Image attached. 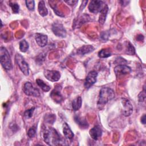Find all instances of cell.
Listing matches in <instances>:
<instances>
[{"instance_id":"obj_1","label":"cell","mask_w":146,"mask_h":146,"mask_svg":"<svg viewBox=\"0 0 146 146\" xmlns=\"http://www.w3.org/2000/svg\"><path fill=\"white\" fill-rule=\"evenodd\" d=\"M43 139L44 142L49 145H62V138L56 129L53 128L44 129L43 132Z\"/></svg>"},{"instance_id":"obj_2","label":"cell","mask_w":146,"mask_h":146,"mask_svg":"<svg viewBox=\"0 0 146 146\" xmlns=\"http://www.w3.org/2000/svg\"><path fill=\"white\" fill-rule=\"evenodd\" d=\"M114 91L108 87L102 88L99 92L98 105L99 107L105 105L109 101L115 98Z\"/></svg>"},{"instance_id":"obj_3","label":"cell","mask_w":146,"mask_h":146,"mask_svg":"<svg viewBox=\"0 0 146 146\" xmlns=\"http://www.w3.org/2000/svg\"><path fill=\"white\" fill-rule=\"evenodd\" d=\"M0 60L2 67L6 70H10L13 66L10 54L7 49L1 46L0 48Z\"/></svg>"},{"instance_id":"obj_4","label":"cell","mask_w":146,"mask_h":146,"mask_svg":"<svg viewBox=\"0 0 146 146\" xmlns=\"http://www.w3.org/2000/svg\"><path fill=\"white\" fill-rule=\"evenodd\" d=\"M15 60L22 72L25 76H28L29 74V66L24 58L21 54L17 53L15 56Z\"/></svg>"},{"instance_id":"obj_5","label":"cell","mask_w":146,"mask_h":146,"mask_svg":"<svg viewBox=\"0 0 146 146\" xmlns=\"http://www.w3.org/2000/svg\"><path fill=\"white\" fill-rule=\"evenodd\" d=\"M23 90L24 93L30 96L39 97L40 96V93L38 88L34 87L31 83L27 82L24 84Z\"/></svg>"},{"instance_id":"obj_6","label":"cell","mask_w":146,"mask_h":146,"mask_svg":"<svg viewBox=\"0 0 146 146\" xmlns=\"http://www.w3.org/2000/svg\"><path fill=\"white\" fill-rule=\"evenodd\" d=\"M105 5L106 4H104V2L102 1L93 0L90 2L88 8L91 13L97 14L98 13L101 11Z\"/></svg>"},{"instance_id":"obj_7","label":"cell","mask_w":146,"mask_h":146,"mask_svg":"<svg viewBox=\"0 0 146 146\" xmlns=\"http://www.w3.org/2000/svg\"><path fill=\"white\" fill-rule=\"evenodd\" d=\"M51 29L53 33L56 36L60 38H65L66 36V30L62 24L58 22H54L52 25Z\"/></svg>"},{"instance_id":"obj_8","label":"cell","mask_w":146,"mask_h":146,"mask_svg":"<svg viewBox=\"0 0 146 146\" xmlns=\"http://www.w3.org/2000/svg\"><path fill=\"white\" fill-rule=\"evenodd\" d=\"M122 106L123 107L122 113L125 116H130L133 112V106L130 101L126 99L122 98L121 99Z\"/></svg>"},{"instance_id":"obj_9","label":"cell","mask_w":146,"mask_h":146,"mask_svg":"<svg viewBox=\"0 0 146 146\" xmlns=\"http://www.w3.org/2000/svg\"><path fill=\"white\" fill-rule=\"evenodd\" d=\"M98 72L96 71H90L86 78L84 82V87L86 88H90L95 83H96L97 80Z\"/></svg>"},{"instance_id":"obj_10","label":"cell","mask_w":146,"mask_h":146,"mask_svg":"<svg viewBox=\"0 0 146 146\" xmlns=\"http://www.w3.org/2000/svg\"><path fill=\"white\" fill-rule=\"evenodd\" d=\"M44 76L46 78L51 82H57L60 78V74L56 70H45L43 72Z\"/></svg>"},{"instance_id":"obj_11","label":"cell","mask_w":146,"mask_h":146,"mask_svg":"<svg viewBox=\"0 0 146 146\" xmlns=\"http://www.w3.org/2000/svg\"><path fill=\"white\" fill-rule=\"evenodd\" d=\"M114 72L117 76L128 74L131 72V68L124 64H119L114 68Z\"/></svg>"},{"instance_id":"obj_12","label":"cell","mask_w":146,"mask_h":146,"mask_svg":"<svg viewBox=\"0 0 146 146\" xmlns=\"http://www.w3.org/2000/svg\"><path fill=\"white\" fill-rule=\"evenodd\" d=\"M61 87L58 86L56 87L50 93V97L51 99L57 103H60L63 101V96L60 92Z\"/></svg>"},{"instance_id":"obj_13","label":"cell","mask_w":146,"mask_h":146,"mask_svg":"<svg viewBox=\"0 0 146 146\" xmlns=\"http://www.w3.org/2000/svg\"><path fill=\"white\" fill-rule=\"evenodd\" d=\"M89 134L92 139H93L95 140H98L102 136V130L100 127L97 125L94 126L90 130Z\"/></svg>"},{"instance_id":"obj_14","label":"cell","mask_w":146,"mask_h":146,"mask_svg":"<svg viewBox=\"0 0 146 146\" xmlns=\"http://www.w3.org/2000/svg\"><path fill=\"white\" fill-rule=\"evenodd\" d=\"M35 40L39 47H43L47 44L48 38L46 35L36 33L35 34Z\"/></svg>"},{"instance_id":"obj_15","label":"cell","mask_w":146,"mask_h":146,"mask_svg":"<svg viewBox=\"0 0 146 146\" xmlns=\"http://www.w3.org/2000/svg\"><path fill=\"white\" fill-rule=\"evenodd\" d=\"M95 48L92 45H84L79 47L77 50V54L80 55H84L86 54H88L91 52H92L94 50Z\"/></svg>"},{"instance_id":"obj_16","label":"cell","mask_w":146,"mask_h":146,"mask_svg":"<svg viewBox=\"0 0 146 146\" xmlns=\"http://www.w3.org/2000/svg\"><path fill=\"white\" fill-rule=\"evenodd\" d=\"M63 132L66 139L72 140L74 138V134L71 131L70 126L66 123H64L63 124Z\"/></svg>"},{"instance_id":"obj_17","label":"cell","mask_w":146,"mask_h":146,"mask_svg":"<svg viewBox=\"0 0 146 146\" xmlns=\"http://www.w3.org/2000/svg\"><path fill=\"white\" fill-rule=\"evenodd\" d=\"M74 120L81 128H87L88 127V124L86 119L80 117L78 115H76L75 116Z\"/></svg>"},{"instance_id":"obj_18","label":"cell","mask_w":146,"mask_h":146,"mask_svg":"<svg viewBox=\"0 0 146 146\" xmlns=\"http://www.w3.org/2000/svg\"><path fill=\"white\" fill-rule=\"evenodd\" d=\"M108 11V7L107 5L106 4L104 5V7L103 8V9L100 12V14L99 21H98L100 25H103L104 23V22L106 21V19Z\"/></svg>"},{"instance_id":"obj_19","label":"cell","mask_w":146,"mask_h":146,"mask_svg":"<svg viewBox=\"0 0 146 146\" xmlns=\"http://www.w3.org/2000/svg\"><path fill=\"white\" fill-rule=\"evenodd\" d=\"M38 12L39 14L42 17H45L48 14V10L45 6V3L44 1H39L38 3Z\"/></svg>"},{"instance_id":"obj_20","label":"cell","mask_w":146,"mask_h":146,"mask_svg":"<svg viewBox=\"0 0 146 146\" xmlns=\"http://www.w3.org/2000/svg\"><path fill=\"white\" fill-rule=\"evenodd\" d=\"M82 104V99L80 96L76 97L75 99H74L72 102V107L74 111L79 110Z\"/></svg>"},{"instance_id":"obj_21","label":"cell","mask_w":146,"mask_h":146,"mask_svg":"<svg viewBox=\"0 0 146 146\" xmlns=\"http://www.w3.org/2000/svg\"><path fill=\"white\" fill-rule=\"evenodd\" d=\"M36 83L44 92H48L50 90V87L40 79H36Z\"/></svg>"},{"instance_id":"obj_22","label":"cell","mask_w":146,"mask_h":146,"mask_svg":"<svg viewBox=\"0 0 146 146\" xmlns=\"http://www.w3.org/2000/svg\"><path fill=\"white\" fill-rule=\"evenodd\" d=\"M56 120V116L53 113H47L44 116V120L47 124H52Z\"/></svg>"},{"instance_id":"obj_23","label":"cell","mask_w":146,"mask_h":146,"mask_svg":"<svg viewBox=\"0 0 146 146\" xmlns=\"http://www.w3.org/2000/svg\"><path fill=\"white\" fill-rule=\"evenodd\" d=\"M111 55V52L108 48L102 49L98 52V56L100 58H106L110 56Z\"/></svg>"},{"instance_id":"obj_24","label":"cell","mask_w":146,"mask_h":146,"mask_svg":"<svg viewBox=\"0 0 146 146\" xmlns=\"http://www.w3.org/2000/svg\"><path fill=\"white\" fill-rule=\"evenodd\" d=\"M29 43L26 40L23 39L19 42V50L22 52H26L29 49Z\"/></svg>"},{"instance_id":"obj_25","label":"cell","mask_w":146,"mask_h":146,"mask_svg":"<svg viewBox=\"0 0 146 146\" xmlns=\"http://www.w3.org/2000/svg\"><path fill=\"white\" fill-rule=\"evenodd\" d=\"M125 53L129 55H133L135 54V49L133 45L129 42H128V43L127 44Z\"/></svg>"},{"instance_id":"obj_26","label":"cell","mask_w":146,"mask_h":146,"mask_svg":"<svg viewBox=\"0 0 146 146\" xmlns=\"http://www.w3.org/2000/svg\"><path fill=\"white\" fill-rule=\"evenodd\" d=\"M9 6L11 7L13 13L15 14H17L19 11V6L18 3L15 2H10Z\"/></svg>"},{"instance_id":"obj_27","label":"cell","mask_w":146,"mask_h":146,"mask_svg":"<svg viewBox=\"0 0 146 146\" xmlns=\"http://www.w3.org/2000/svg\"><path fill=\"white\" fill-rule=\"evenodd\" d=\"M145 96H146V94H145V85H144L143 87V90L141 92H140L138 95L139 102H144L145 100Z\"/></svg>"},{"instance_id":"obj_28","label":"cell","mask_w":146,"mask_h":146,"mask_svg":"<svg viewBox=\"0 0 146 146\" xmlns=\"http://www.w3.org/2000/svg\"><path fill=\"white\" fill-rule=\"evenodd\" d=\"M34 110H35V107H32L29 110H27L24 112V116L26 119H29V118L33 116V112L34 111Z\"/></svg>"},{"instance_id":"obj_29","label":"cell","mask_w":146,"mask_h":146,"mask_svg":"<svg viewBox=\"0 0 146 146\" xmlns=\"http://www.w3.org/2000/svg\"><path fill=\"white\" fill-rule=\"evenodd\" d=\"M26 7L30 11H33L35 7V2L34 1H25Z\"/></svg>"},{"instance_id":"obj_30","label":"cell","mask_w":146,"mask_h":146,"mask_svg":"<svg viewBox=\"0 0 146 146\" xmlns=\"http://www.w3.org/2000/svg\"><path fill=\"white\" fill-rule=\"evenodd\" d=\"M35 134H36V128L34 126H33L29 129L27 132V136L30 138H33V137H34Z\"/></svg>"},{"instance_id":"obj_31","label":"cell","mask_w":146,"mask_h":146,"mask_svg":"<svg viewBox=\"0 0 146 146\" xmlns=\"http://www.w3.org/2000/svg\"><path fill=\"white\" fill-rule=\"evenodd\" d=\"M110 35V33H108V31H103L101 34H100V38L103 39V40H107L108 37Z\"/></svg>"},{"instance_id":"obj_32","label":"cell","mask_w":146,"mask_h":146,"mask_svg":"<svg viewBox=\"0 0 146 146\" xmlns=\"http://www.w3.org/2000/svg\"><path fill=\"white\" fill-rule=\"evenodd\" d=\"M51 8L53 9V10L54 11L55 13L57 15L60 16V17H64V15H63V14H62L60 11H59V10H58V9H57L56 6L55 5H54V6L51 5Z\"/></svg>"},{"instance_id":"obj_33","label":"cell","mask_w":146,"mask_h":146,"mask_svg":"<svg viewBox=\"0 0 146 146\" xmlns=\"http://www.w3.org/2000/svg\"><path fill=\"white\" fill-rule=\"evenodd\" d=\"M64 2L70 6H74V5H75L78 2V1L71 0V1H64Z\"/></svg>"},{"instance_id":"obj_34","label":"cell","mask_w":146,"mask_h":146,"mask_svg":"<svg viewBox=\"0 0 146 146\" xmlns=\"http://www.w3.org/2000/svg\"><path fill=\"white\" fill-rule=\"evenodd\" d=\"M141 122L143 124H145V115L144 114L141 117Z\"/></svg>"},{"instance_id":"obj_35","label":"cell","mask_w":146,"mask_h":146,"mask_svg":"<svg viewBox=\"0 0 146 146\" xmlns=\"http://www.w3.org/2000/svg\"><path fill=\"white\" fill-rule=\"evenodd\" d=\"M137 39L139 41H141V40H144V36L143 35H139L137 36Z\"/></svg>"}]
</instances>
